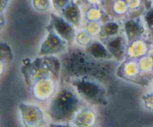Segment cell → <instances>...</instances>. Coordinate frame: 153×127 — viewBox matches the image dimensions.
<instances>
[{"mask_svg":"<svg viewBox=\"0 0 153 127\" xmlns=\"http://www.w3.org/2000/svg\"><path fill=\"white\" fill-rule=\"evenodd\" d=\"M81 107V100L76 93L70 88H64L52 100L49 114L57 122H67L74 117Z\"/></svg>","mask_w":153,"mask_h":127,"instance_id":"6da1fadb","label":"cell"},{"mask_svg":"<svg viewBox=\"0 0 153 127\" xmlns=\"http://www.w3.org/2000/svg\"><path fill=\"white\" fill-rule=\"evenodd\" d=\"M77 92L85 100L93 103H102L104 100V90L95 82L79 80L73 84Z\"/></svg>","mask_w":153,"mask_h":127,"instance_id":"7a4b0ae2","label":"cell"},{"mask_svg":"<svg viewBox=\"0 0 153 127\" xmlns=\"http://www.w3.org/2000/svg\"><path fill=\"white\" fill-rule=\"evenodd\" d=\"M51 27L52 29L67 42H73L76 37L73 25L69 22L64 17L55 13L51 14Z\"/></svg>","mask_w":153,"mask_h":127,"instance_id":"3957f363","label":"cell"},{"mask_svg":"<svg viewBox=\"0 0 153 127\" xmlns=\"http://www.w3.org/2000/svg\"><path fill=\"white\" fill-rule=\"evenodd\" d=\"M65 40L53 29H49V34L40 46V55H52L63 52L65 49Z\"/></svg>","mask_w":153,"mask_h":127,"instance_id":"277c9868","label":"cell"},{"mask_svg":"<svg viewBox=\"0 0 153 127\" xmlns=\"http://www.w3.org/2000/svg\"><path fill=\"white\" fill-rule=\"evenodd\" d=\"M63 16L73 25L79 26L81 20V12L77 4L70 1L62 10Z\"/></svg>","mask_w":153,"mask_h":127,"instance_id":"5b68a950","label":"cell"},{"mask_svg":"<svg viewBox=\"0 0 153 127\" xmlns=\"http://www.w3.org/2000/svg\"><path fill=\"white\" fill-rule=\"evenodd\" d=\"M88 52L93 56L97 58H114L113 55L111 54L108 49L104 46L101 43L98 41H95L90 45L88 47Z\"/></svg>","mask_w":153,"mask_h":127,"instance_id":"8992f818","label":"cell"},{"mask_svg":"<svg viewBox=\"0 0 153 127\" xmlns=\"http://www.w3.org/2000/svg\"><path fill=\"white\" fill-rule=\"evenodd\" d=\"M106 48L108 49L113 57L117 58H120L123 53V45L121 37H114L109 40L106 44Z\"/></svg>","mask_w":153,"mask_h":127,"instance_id":"52a82bcc","label":"cell"},{"mask_svg":"<svg viewBox=\"0 0 153 127\" xmlns=\"http://www.w3.org/2000/svg\"><path fill=\"white\" fill-rule=\"evenodd\" d=\"M125 28L127 37L129 40H135L137 37H140V34H141V30H140V26L134 21H128L125 24Z\"/></svg>","mask_w":153,"mask_h":127,"instance_id":"ba28073f","label":"cell"},{"mask_svg":"<svg viewBox=\"0 0 153 127\" xmlns=\"http://www.w3.org/2000/svg\"><path fill=\"white\" fill-rule=\"evenodd\" d=\"M118 25L115 22H109L105 24L101 29V34L103 36H114L117 33Z\"/></svg>","mask_w":153,"mask_h":127,"instance_id":"9c48e42d","label":"cell"},{"mask_svg":"<svg viewBox=\"0 0 153 127\" xmlns=\"http://www.w3.org/2000/svg\"><path fill=\"white\" fill-rule=\"evenodd\" d=\"M144 19L148 26L153 28V6L146 12Z\"/></svg>","mask_w":153,"mask_h":127,"instance_id":"30bf717a","label":"cell"},{"mask_svg":"<svg viewBox=\"0 0 153 127\" xmlns=\"http://www.w3.org/2000/svg\"><path fill=\"white\" fill-rule=\"evenodd\" d=\"M70 2V0H52V3L55 8L61 10H63Z\"/></svg>","mask_w":153,"mask_h":127,"instance_id":"8fae6325","label":"cell"}]
</instances>
